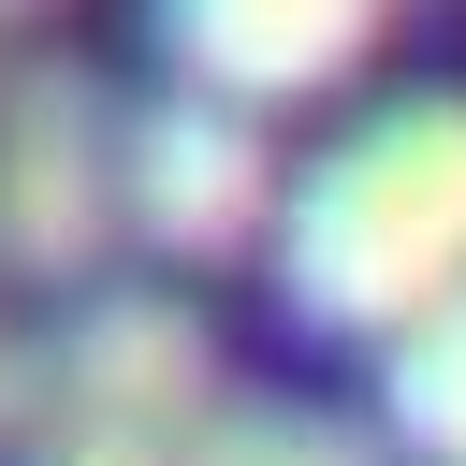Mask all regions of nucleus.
Here are the masks:
<instances>
[{"label":"nucleus","instance_id":"1a4fd4ad","mask_svg":"<svg viewBox=\"0 0 466 466\" xmlns=\"http://www.w3.org/2000/svg\"><path fill=\"white\" fill-rule=\"evenodd\" d=\"M15 15H44V0H0V29H15Z\"/></svg>","mask_w":466,"mask_h":466},{"label":"nucleus","instance_id":"f257e3e1","mask_svg":"<svg viewBox=\"0 0 466 466\" xmlns=\"http://www.w3.org/2000/svg\"><path fill=\"white\" fill-rule=\"evenodd\" d=\"M277 291L320 335H408L422 306L466 291V102H379L320 175L277 189Z\"/></svg>","mask_w":466,"mask_h":466},{"label":"nucleus","instance_id":"423d86ee","mask_svg":"<svg viewBox=\"0 0 466 466\" xmlns=\"http://www.w3.org/2000/svg\"><path fill=\"white\" fill-rule=\"evenodd\" d=\"M175 466H393L364 422H335V408H291V393H218L204 422H189V451Z\"/></svg>","mask_w":466,"mask_h":466},{"label":"nucleus","instance_id":"20e7f679","mask_svg":"<svg viewBox=\"0 0 466 466\" xmlns=\"http://www.w3.org/2000/svg\"><path fill=\"white\" fill-rule=\"evenodd\" d=\"M44 408L58 422H131V437H189L218 408V335L175 291H102L58 320L44 350Z\"/></svg>","mask_w":466,"mask_h":466},{"label":"nucleus","instance_id":"0eeeda50","mask_svg":"<svg viewBox=\"0 0 466 466\" xmlns=\"http://www.w3.org/2000/svg\"><path fill=\"white\" fill-rule=\"evenodd\" d=\"M379 408H393V437H408L422 466H466V291H451V306H422V320L393 335Z\"/></svg>","mask_w":466,"mask_h":466},{"label":"nucleus","instance_id":"39448f33","mask_svg":"<svg viewBox=\"0 0 466 466\" xmlns=\"http://www.w3.org/2000/svg\"><path fill=\"white\" fill-rule=\"evenodd\" d=\"M379 15H393V0H160V44H175V73H189V102L262 116V102L335 87V73L379 44Z\"/></svg>","mask_w":466,"mask_h":466},{"label":"nucleus","instance_id":"7ed1b4c3","mask_svg":"<svg viewBox=\"0 0 466 466\" xmlns=\"http://www.w3.org/2000/svg\"><path fill=\"white\" fill-rule=\"evenodd\" d=\"M116 233H146V248H175V262H233L248 233H277V146H262V116H233V102H146V116H116Z\"/></svg>","mask_w":466,"mask_h":466},{"label":"nucleus","instance_id":"6e6552de","mask_svg":"<svg viewBox=\"0 0 466 466\" xmlns=\"http://www.w3.org/2000/svg\"><path fill=\"white\" fill-rule=\"evenodd\" d=\"M175 451H189V437H131V422H58V408H44L29 437H15V466H175Z\"/></svg>","mask_w":466,"mask_h":466},{"label":"nucleus","instance_id":"f03ea898","mask_svg":"<svg viewBox=\"0 0 466 466\" xmlns=\"http://www.w3.org/2000/svg\"><path fill=\"white\" fill-rule=\"evenodd\" d=\"M116 248V102L73 58H29L0 87V277H102Z\"/></svg>","mask_w":466,"mask_h":466}]
</instances>
